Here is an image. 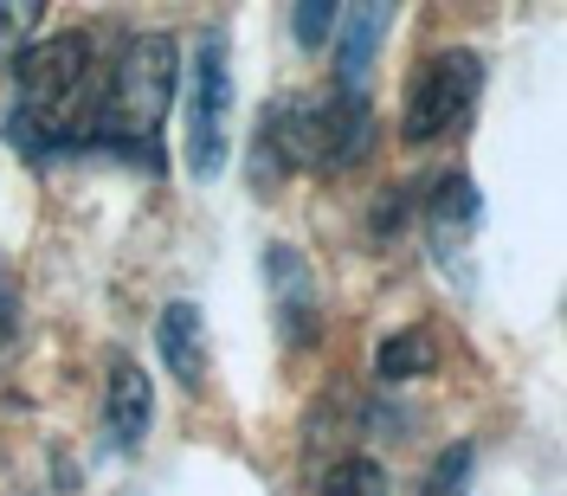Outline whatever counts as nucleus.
Masks as SVG:
<instances>
[{"mask_svg":"<svg viewBox=\"0 0 567 496\" xmlns=\"http://www.w3.org/2000/svg\"><path fill=\"white\" fill-rule=\"evenodd\" d=\"M374 368H381V381H413V374H425V368H432V342H425V329H400V335H388L381 354H374Z\"/></svg>","mask_w":567,"mask_h":496,"instance_id":"9b49d317","label":"nucleus"},{"mask_svg":"<svg viewBox=\"0 0 567 496\" xmlns=\"http://www.w3.org/2000/svg\"><path fill=\"white\" fill-rule=\"evenodd\" d=\"M393 7H354V13H342L336 27H342V59H336V71H342V84L336 91H361V71H368V59H374V45H381V33H388Z\"/></svg>","mask_w":567,"mask_h":496,"instance_id":"1a4fd4ad","label":"nucleus"},{"mask_svg":"<svg viewBox=\"0 0 567 496\" xmlns=\"http://www.w3.org/2000/svg\"><path fill=\"white\" fill-rule=\"evenodd\" d=\"M464 477H471V445H452L445 458L432 464V490L425 496H464Z\"/></svg>","mask_w":567,"mask_h":496,"instance_id":"4468645a","label":"nucleus"},{"mask_svg":"<svg viewBox=\"0 0 567 496\" xmlns=\"http://www.w3.org/2000/svg\"><path fill=\"white\" fill-rule=\"evenodd\" d=\"M39 20H45V7H39V0L0 7V59H7V65H20V52H27V39H33Z\"/></svg>","mask_w":567,"mask_h":496,"instance_id":"ddd939ff","label":"nucleus"},{"mask_svg":"<svg viewBox=\"0 0 567 496\" xmlns=\"http://www.w3.org/2000/svg\"><path fill=\"white\" fill-rule=\"evenodd\" d=\"M13 317H20V297H13V278L0 271V354L13 349Z\"/></svg>","mask_w":567,"mask_h":496,"instance_id":"dca6fc26","label":"nucleus"},{"mask_svg":"<svg viewBox=\"0 0 567 496\" xmlns=\"http://www.w3.org/2000/svg\"><path fill=\"white\" fill-rule=\"evenodd\" d=\"M226 148H233V65H226V39L207 33L187 71V168L213 180L226 168Z\"/></svg>","mask_w":567,"mask_h":496,"instance_id":"39448f33","label":"nucleus"},{"mask_svg":"<svg viewBox=\"0 0 567 496\" xmlns=\"http://www.w3.org/2000/svg\"><path fill=\"white\" fill-rule=\"evenodd\" d=\"M265 271H271V290H278V322L290 329V342H317V283L303 271V258L290 246L265 251Z\"/></svg>","mask_w":567,"mask_h":496,"instance_id":"0eeeda50","label":"nucleus"},{"mask_svg":"<svg viewBox=\"0 0 567 496\" xmlns=\"http://www.w3.org/2000/svg\"><path fill=\"white\" fill-rule=\"evenodd\" d=\"M155 342H162V368L175 374L181 388H200V310L194 303H168L155 322Z\"/></svg>","mask_w":567,"mask_h":496,"instance_id":"6e6552de","label":"nucleus"},{"mask_svg":"<svg viewBox=\"0 0 567 496\" xmlns=\"http://www.w3.org/2000/svg\"><path fill=\"white\" fill-rule=\"evenodd\" d=\"M368 91H329V97H284L258 123V175L284 168H349L368 148Z\"/></svg>","mask_w":567,"mask_h":496,"instance_id":"7ed1b4c3","label":"nucleus"},{"mask_svg":"<svg viewBox=\"0 0 567 496\" xmlns=\"http://www.w3.org/2000/svg\"><path fill=\"white\" fill-rule=\"evenodd\" d=\"M477 97H484V59L471 45H445L413 71L400 130H406V142H445L471 123Z\"/></svg>","mask_w":567,"mask_h":496,"instance_id":"20e7f679","label":"nucleus"},{"mask_svg":"<svg viewBox=\"0 0 567 496\" xmlns=\"http://www.w3.org/2000/svg\"><path fill=\"white\" fill-rule=\"evenodd\" d=\"M336 20H342V7H329V0L322 7H297V39L303 45H329L336 39Z\"/></svg>","mask_w":567,"mask_h":496,"instance_id":"2eb2a0df","label":"nucleus"},{"mask_svg":"<svg viewBox=\"0 0 567 496\" xmlns=\"http://www.w3.org/2000/svg\"><path fill=\"white\" fill-rule=\"evenodd\" d=\"M97 97H104V59L91 33L33 39L13 65V116L7 136L27 155H78L97 136Z\"/></svg>","mask_w":567,"mask_h":496,"instance_id":"f257e3e1","label":"nucleus"},{"mask_svg":"<svg viewBox=\"0 0 567 496\" xmlns=\"http://www.w3.org/2000/svg\"><path fill=\"white\" fill-rule=\"evenodd\" d=\"M148 413H155V388L130 354H116L104 374V438L116 452H136L142 432H148Z\"/></svg>","mask_w":567,"mask_h":496,"instance_id":"423d86ee","label":"nucleus"},{"mask_svg":"<svg viewBox=\"0 0 567 496\" xmlns=\"http://www.w3.org/2000/svg\"><path fill=\"white\" fill-rule=\"evenodd\" d=\"M477 213H484V200H477L471 175H445L432 187V232H439V246L458 239V232H477Z\"/></svg>","mask_w":567,"mask_h":496,"instance_id":"9d476101","label":"nucleus"},{"mask_svg":"<svg viewBox=\"0 0 567 496\" xmlns=\"http://www.w3.org/2000/svg\"><path fill=\"white\" fill-rule=\"evenodd\" d=\"M322 496H393V484L374 458H342L322 471Z\"/></svg>","mask_w":567,"mask_h":496,"instance_id":"f8f14e48","label":"nucleus"},{"mask_svg":"<svg viewBox=\"0 0 567 496\" xmlns=\"http://www.w3.org/2000/svg\"><path fill=\"white\" fill-rule=\"evenodd\" d=\"M181 91V52L168 33H136L104 65V97H97V136L91 148H110L116 162L155 168L162 162V123Z\"/></svg>","mask_w":567,"mask_h":496,"instance_id":"f03ea898","label":"nucleus"}]
</instances>
